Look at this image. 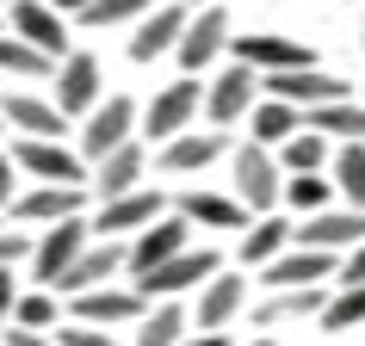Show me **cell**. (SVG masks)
I'll list each match as a JSON object with an SVG mask.
<instances>
[{
	"label": "cell",
	"mask_w": 365,
	"mask_h": 346,
	"mask_svg": "<svg viewBox=\"0 0 365 346\" xmlns=\"http://www.w3.org/2000/svg\"><path fill=\"white\" fill-rule=\"evenodd\" d=\"M112 278H130V241H124V235H93V241H87V253L62 272L56 290H62V297H81V290L112 285Z\"/></svg>",
	"instance_id": "cell-10"
},
{
	"label": "cell",
	"mask_w": 365,
	"mask_h": 346,
	"mask_svg": "<svg viewBox=\"0 0 365 346\" xmlns=\"http://www.w3.org/2000/svg\"><path fill=\"white\" fill-rule=\"evenodd\" d=\"M248 346H272V340H267V334H254V340H248Z\"/></svg>",
	"instance_id": "cell-47"
},
{
	"label": "cell",
	"mask_w": 365,
	"mask_h": 346,
	"mask_svg": "<svg viewBox=\"0 0 365 346\" xmlns=\"http://www.w3.org/2000/svg\"><path fill=\"white\" fill-rule=\"evenodd\" d=\"M248 124H254V142H267V149H279V142H291V136L304 130V105H291V99H272V93H260V105L248 112Z\"/></svg>",
	"instance_id": "cell-29"
},
{
	"label": "cell",
	"mask_w": 365,
	"mask_h": 346,
	"mask_svg": "<svg viewBox=\"0 0 365 346\" xmlns=\"http://www.w3.org/2000/svg\"><path fill=\"white\" fill-rule=\"evenodd\" d=\"M87 186H50V179H31L19 198H13V223H25V229H50V223H62V216H81L87 211Z\"/></svg>",
	"instance_id": "cell-15"
},
{
	"label": "cell",
	"mask_w": 365,
	"mask_h": 346,
	"mask_svg": "<svg viewBox=\"0 0 365 346\" xmlns=\"http://www.w3.org/2000/svg\"><path fill=\"white\" fill-rule=\"evenodd\" d=\"M341 278V253H322V248H297L291 241L272 266H260V290H285V285H328Z\"/></svg>",
	"instance_id": "cell-20"
},
{
	"label": "cell",
	"mask_w": 365,
	"mask_h": 346,
	"mask_svg": "<svg viewBox=\"0 0 365 346\" xmlns=\"http://www.w3.org/2000/svg\"><path fill=\"white\" fill-rule=\"evenodd\" d=\"M25 285H19V266H0V327L13 322V309H19Z\"/></svg>",
	"instance_id": "cell-40"
},
{
	"label": "cell",
	"mask_w": 365,
	"mask_h": 346,
	"mask_svg": "<svg viewBox=\"0 0 365 346\" xmlns=\"http://www.w3.org/2000/svg\"><path fill=\"white\" fill-rule=\"evenodd\" d=\"M0 80H6V75H0Z\"/></svg>",
	"instance_id": "cell-54"
},
{
	"label": "cell",
	"mask_w": 365,
	"mask_h": 346,
	"mask_svg": "<svg viewBox=\"0 0 365 346\" xmlns=\"http://www.w3.org/2000/svg\"><path fill=\"white\" fill-rule=\"evenodd\" d=\"M155 216H168V198L155 192V186H136V192H124V198H106V204H99V216H93V235H124V241H130L136 229H149Z\"/></svg>",
	"instance_id": "cell-23"
},
{
	"label": "cell",
	"mask_w": 365,
	"mask_h": 346,
	"mask_svg": "<svg viewBox=\"0 0 365 346\" xmlns=\"http://www.w3.org/2000/svg\"><path fill=\"white\" fill-rule=\"evenodd\" d=\"M6 31H19L25 43H38L43 56H68V13L50 6V0H19V6H6Z\"/></svg>",
	"instance_id": "cell-19"
},
{
	"label": "cell",
	"mask_w": 365,
	"mask_h": 346,
	"mask_svg": "<svg viewBox=\"0 0 365 346\" xmlns=\"http://www.w3.org/2000/svg\"><path fill=\"white\" fill-rule=\"evenodd\" d=\"M328 303V285H285L254 303V327H285V322H316Z\"/></svg>",
	"instance_id": "cell-27"
},
{
	"label": "cell",
	"mask_w": 365,
	"mask_h": 346,
	"mask_svg": "<svg viewBox=\"0 0 365 346\" xmlns=\"http://www.w3.org/2000/svg\"><path fill=\"white\" fill-rule=\"evenodd\" d=\"M198 112H205V80H198V75H180V80H168V87L143 105V136L161 149V142H173L180 130H192Z\"/></svg>",
	"instance_id": "cell-2"
},
{
	"label": "cell",
	"mask_w": 365,
	"mask_h": 346,
	"mask_svg": "<svg viewBox=\"0 0 365 346\" xmlns=\"http://www.w3.org/2000/svg\"><path fill=\"white\" fill-rule=\"evenodd\" d=\"M334 173H285V211H297V216H316V211H328L334 204Z\"/></svg>",
	"instance_id": "cell-33"
},
{
	"label": "cell",
	"mask_w": 365,
	"mask_h": 346,
	"mask_svg": "<svg viewBox=\"0 0 365 346\" xmlns=\"http://www.w3.org/2000/svg\"><path fill=\"white\" fill-rule=\"evenodd\" d=\"M0 117H6V130H19V136H62L68 130V112H62L56 99L25 93V87L0 93Z\"/></svg>",
	"instance_id": "cell-25"
},
{
	"label": "cell",
	"mask_w": 365,
	"mask_h": 346,
	"mask_svg": "<svg viewBox=\"0 0 365 346\" xmlns=\"http://www.w3.org/2000/svg\"><path fill=\"white\" fill-rule=\"evenodd\" d=\"M6 6H19V0H0V13H6Z\"/></svg>",
	"instance_id": "cell-48"
},
{
	"label": "cell",
	"mask_w": 365,
	"mask_h": 346,
	"mask_svg": "<svg viewBox=\"0 0 365 346\" xmlns=\"http://www.w3.org/2000/svg\"><path fill=\"white\" fill-rule=\"evenodd\" d=\"M68 315L75 322H99V327H136L143 315H149V297L136 285H93V290H81V297H68Z\"/></svg>",
	"instance_id": "cell-12"
},
{
	"label": "cell",
	"mask_w": 365,
	"mask_h": 346,
	"mask_svg": "<svg viewBox=\"0 0 365 346\" xmlns=\"http://www.w3.org/2000/svg\"><path fill=\"white\" fill-rule=\"evenodd\" d=\"M291 241H297V223H291V216H279V211L254 216L248 229H242V241H235V266L260 272V266H272V260H279Z\"/></svg>",
	"instance_id": "cell-24"
},
{
	"label": "cell",
	"mask_w": 365,
	"mask_h": 346,
	"mask_svg": "<svg viewBox=\"0 0 365 346\" xmlns=\"http://www.w3.org/2000/svg\"><path fill=\"white\" fill-rule=\"evenodd\" d=\"M173 6H186V13H198V6H211V0H173Z\"/></svg>",
	"instance_id": "cell-46"
},
{
	"label": "cell",
	"mask_w": 365,
	"mask_h": 346,
	"mask_svg": "<svg viewBox=\"0 0 365 346\" xmlns=\"http://www.w3.org/2000/svg\"><path fill=\"white\" fill-rule=\"evenodd\" d=\"M13 161H19L25 179H50V186H87V154L68 149L62 136H19L13 142Z\"/></svg>",
	"instance_id": "cell-5"
},
{
	"label": "cell",
	"mask_w": 365,
	"mask_h": 346,
	"mask_svg": "<svg viewBox=\"0 0 365 346\" xmlns=\"http://www.w3.org/2000/svg\"><path fill=\"white\" fill-rule=\"evenodd\" d=\"M328 173H334V186H341L346 204H359V211H365V142H334Z\"/></svg>",
	"instance_id": "cell-35"
},
{
	"label": "cell",
	"mask_w": 365,
	"mask_h": 346,
	"mask_svg": "<svg viewBox=\"0 0 365 346\" xmlns=\"http://www.w3.org/2000/svg\"><path fill=\"white\" fill-rule=\"evenodd\" d=\"M0 130H6V117H0Z\"/></svg>",
	"instance_id": "cell-49"
},
{
	"label": "cell",
	"mask_w": 365,
	"mask_h": 346,
	"mask_svg": "<svg viewBox=\"0 0 365 346\" xmlns=\"http://www.w3.org/2000/svg\"><path fill=\"white\" fill-rule=\"evenodd\" d=\"M13 322H19V327H43V334H56V327H62V290L31 285V290L19 297V309H13Z\"/></svg>",
	"instance_id": "cell-36"
},
{
	"label": "cell",
	"mask_w": 365,
	"mask_h": 346,
	"mask_svg": "<svg viewBox=\"0 0 365 346\" xmlns=\"http://www.w3.org/2000/svg\"><path fill=\"white\" fill-rule=\"evenodd\" d=\"M19 161H13V149H0V211H13V198H19Z\"/></svg>",
	"instance_id": "cell-41"
},
{
	"label": "cell",
	"mask_w": 365,
	"mask_h": 346,
	"mask_svg": "<svg viewBox=\"0 0 365 346\" xmlns=\"http://www.w3.org/2000/svg\"><path fill=\"white\" fill-rule=\"evenodd\" d=\"M56 346H124L112 334V327H99V322H75V315H68V322L56 327Z\"/></svg>",
	"instance_id": "cell-38"
},
{
	"label": "cell",
	"mask_w": 365,
	"mask_h": 346,
	"mask_svg": "<svg viewBox=\"0 0 365 346\" xmlns=\"http://www.w3.org/2000/svg\"><path fill=\"white\" fill-rule=\"evenodd\" d=\"M186 6H173V0H161V6H149L143 19L130 25V62H155V56H173L180 50V31H186Z\"/></svg>",
	"instance_id": "cell-22"
},
{
	"label": "cell",
	"mask_w": 365,
	"mask_h": 346,
	"mask_svg": "<svg viewBox=\"0 0 365 346\" xmlns=\"http://www.w3.org/2000/svg\"><path fill=\"white\" fill-rule=\"evenodd\" d=\"M0 75L6 80H50L56 56H43L38 43H25L19 31H0Z\"/></svg>",
	"instance_id": "cell-31"
},
{
	"label": "cell",
	"mask_w": 365,
	"mask_h": 346,
	"mask_svg": "<svg viewBox=\"0 0 365 346\" xmlns=\"http://www.w3.org/2000/svg\"><path fill=\"white\" fill-rule=\"evenodd\" d=\"M254 105H260V68H248V62H230L205 80V124H217V130L248 124Z\"/></svg>",
	"instance_id": "cell-4"
},
{
	"label": "cell",
	"mask_w": 365,
	"mask_h": 346,
	"mask_svg": "<svg viewBox=\"0 0 365 346\" xmlns=\"http://www.w3.org/2000/svg\"><path fill=\"white\" fill-rule=\"evenodd\" d=\"M217 272H223V253H217L211 241H205V248L192 241V248H180V253H173L168 266L143 272V278H130V285L155 303V297H186V290H198L205 278H217Z\"/></svg>",
	"instance_id": "cell-6"
},
{
	"label": "cell",
	"mask_w": 365,
	"mask_h": 346,
	"mask_svg": "<svg viewBox=\"0 0 365 346\" xmlns=\"http://www.w3.org/2000/svg\"><path fill=\"white\" fill-rule=\"evenodd\" d=\"M0 223H6V211H0Z\"/></svg>",
	"instance_id": "cell-51"
},
{
	"label": "cell",
	"mask_w": 365,
	"mask_h": 346,
	"mask_svg": "<svg viewBox=\"0 0 365 346\" xmlns=\"http://www.w3.org/2000/svg\"><path fill=\"white\" fill-rule=\"evenodd\" d=\"M230 38H235V31H230V6H223V0H211V6H198L192 19H186L180 50H173V56H180V68H186V75H205V68L230 50Z\"/></svg>",
	"instance_id": "cell-9"
},
{
	"label": "cell",
	"mask_w": 365,
	"mask_h": 346,
	"mask_svg": "<svg viewBox=\"0 0 365 346\" xmlns=\"http://www.w3.org/2000/svg\"><path fill=\"white\" fill-rule=\"evenodd\" d=\"M143 179H149V149H143V142L130 136L124 149H112L106 161H93V173H87V192H93L99 204H106V198H124V192H136Z\"/></svg>",
	"instance_id": "cell-21"
},
{
	"label": "cell",
	"mask_w": 365,
	"mask_h": 346,
	"mask_svg": "<svg viewBox=\"0 0 365 346\" xmlns=\"http://www.w3.org/2000/svg\"><path fill=\"white\" fill-rule=\"evenodd\" d=\"M242 309H248V266H223L192 290V327H205V334H223Z\"/></svg>",
	"instance_id": "cell-8"
},
{
	"label": "cell",
	"mask_w": 365,
	"mask_h": 346,
	"mask_svg": "<svg viewBox=\"0 0 365 346\" xmlns=\"http://www.w3.org/2000/svg\"><path fill=\"white\" fill-rule=\"evenodd\" d=\"M173 211L186 216L192 229H248V223H254V211H248L235 192H205V186L180 192V204H173Z\"/></svg>",
	"instance_id": "cell-26"
},
{
	"label": "cell",
	"mask_w": 365,
	"mask_h": 346,
	"mask_svg": "<svg viewBox=\"0 0 365 346\" xmlns=\"http://www.w3.org/2000/svg\"><path fill=\"white\" fill-rule=\"evenodd\" d=\"M334 285H365V241L353 253H341V278H334Z\"/></svg>",
	"instance_id": "cell-43"
},
{
	"label": "cell",
	"mask_w": 365,
	"mask_h": 346,
	"mask_svg": "<svg viewBox=\"0 0 365 346\" xmlns=\"http://www.w3.org/2000/svg\"><path fill=\"white\" fill-rule=\"evenodd\" d=\"M0 31H6V19H0Z\"/></svg>",
	"instance_id": "cell-50"
},
{
	"label": "cell",
	"mask_w": 365,
	"mask_h": 346,
	"mask_svg": "<svg viewBox=\"0 0 365 346\" xmlns=\"http://www.w3.org/2000/svg\"><path fill=\"white\" fill-rule=\"evenodd\" d=\"M230 192L248 204L254 216H267V211H279L285 204V167H279V149H267V142H235L230 149Z\"/></svg>",
	"instance_id": "cell-1"
},
{
	"label": "cell",
	"mask_w": 365,
	"mask_h": 346,
	"mask_svg": "<svg viewBox=\"0 0 365 346\" xmlns=\"http://www.w3.org/2000/svg\"><path fill=\"white\" fill-rule=\"evenodd\" d=\"M0 346H56V334H43V327H19V322H6V327H0Z\"/></svg>",
	"instance_id": "cell-42"
},
{
	"label": "cell",
	"mask_w": 365,
	"mask_h": 346,
	"mask_svg": "<svg viewBox=\"0 0 365 346\" xmlns=\"http://www.w3.org/2000/svg\"><path fill=\"white\" fill-rule=\"evenodd\" d=\"M180 346H235V340H230V334H205V327H198V334H186Z\"/></svg>",
	"instance_id": "cell-44"
},
{
	"label": "cell",
	"mask_w": 365,
	"mask_h": 346,
	"mask_svg": "<svg viewBox=\"0 0 365 346\" xmlns=\"http://www.w3.org/2000/svg\"><path fill=\"white\" fill-rule=\"evenodd\" d=\"M230 50H235V62H248V68H260V75H279V68H309V62H316V50H309V43H297L291 31H235Z\"/></svg>",
	"instance_id": "cell-16"
},
{
	"label": "cell",
	"mask_w": 365,
	"mask_h": 346,
	"mask_svg": "<svg viewBox=\"0 0 365 346\" xmlns=\"http://www.w3.org/2000/svg\"><path fill=\"white\" fill-rule=\"evenodd\" d=\"M304 124L328 130L334 142H365V99H334V105H316V112H304Z\"/></svg>",
	"instance_id": "cell-32"
},
{
	"label": "cell",
	"mask_w": 365,
	"mask_h": 346,
	"mask_svg": "<svg viewBox=\"0 0 365 346\" xmlns=\"http://www.w3.org/2000/svg\"><path fill=\"white\" fill-rule=\"evenodd\" d=\"M50 80H56V93H50V99H56L68 117H87L99 99H106V68H99V56H87V50H68Z\"/></svg>",
	"instance_id": "cell-14"
},
{
	"label": "cell",
	"mask_w": 365,
	"mask_h": 346,
	"mask_svg": "<svg viewBox=\"0 0 365 346\" xmlns=\"http://www.w3.org/2000/svg\"><path fill=\"white\" fill-rule=\"evenodd\" d=\"M230 149H235L230 130H217V124H211V130H198V124H192V130H180L173 142L155 149V167L168 173V179H192V173H205L211 161H223Z\"/></svg>",
	"instance_id": "cell-11"
},
{
	"label": "cell",
	"mask_w": 365,
	"mask_h": 346,
	"mask_svg": "<svg viewBox=\"0 0 365 346\" xmlns=\"http://www.w3.org/2000/svg\"><path fill=\"white\" fill-rule=\"evenodd\" d=\"M365 241V211L346 204V211H316V216H297V248H322V253H353Z\"/></svg>",
	"instance_id": "cell-18"
},
{
	"label": "cell",
	"mask_w": 365,
	"mask_h": 346,
	"mask_svg": "<svg viewBox=\"0 0 365 346\" xmlns=\"http://www.w3.org/2000/svg\"><path fill=\"white\" fill-rule=\"evenodd\" d=\"M87 241H93V216H62V223H50V229H38V248H31V285H62V272L75 266L81 253H87Z\"/></svg>",
	"instance_id": "cell-3"
},
{
	"label": "cell",
	"mask_w": 365,
	"mask_h": 346,
	"mask_svg": "<svg viewBox=\"0 0 365 346\" xmlns=\"http://www.w3.org/2000/svg\"><path fill=\"white\" fill-rule=\"evenodd\" d=\"M192 334V309L180 303V297H161V303L136 322V334H130V346H180Z\"/></svg>",
	"instance_id": "cell-28"
},
{
	"label": "cell",
	"mask_w": 365,
	"mask_h": 346,
	"mask_svg": "<svg viewBox=\"0 0 365 346\" xmlns=\"http://www.w3.org/2000/svg\"><path fill=\"white\" fill-rule=\"evenodd\" d=\"M180 248H192V223H186L180 211L155 216L149 229L130 235V278H143V272H155V266H168Z\"/></svg>",
	"instance_id": "cell-17"
},
{
	"label": "cell",
	"mask_w": 365,
	"mask_h": 346,
	"mask_svg": "<svg viewBox=\"0 0 365 346\" xmlns=\"http://www.w3.org/2000/svg\"><path fill=\"white\" fill-rule=\"evenodd\" d=\"M31 248H38V229H6L0 223V266H31Z\"/></svg>",
	"instance_id": "cell-39"
},
{
	"label": "cell",
	"mask_w": 365,
	"mask_h": 346,
	"mask_svg": "<svg viewBox=\"0 0 365 346\" xmlns=\"http://www.w3.org/2000/svg\"><path fill=\"white\" fill-rule=\"evenodd\" d=\"M260 93H272V99H291V105L316 112V105L353 99V80H341V75H322V68L309 62V68H279V75H260Z\"/></svg>",
	"instance_id": "cell-13"
},
{
	"label": "cell",
	"mask_w": 365,
	"mask_h": 346,
	"mask_svg": "<svg viewBox=\"0 0 365 346\" xmlns=\"http://www.w3.org/2000/svg\"><path fill=\"white\" fill-rule=\"evenodd\" d=\"M346 6H353V0H346Z\"/></svg>",
	"instance_id": "cell-53"
},
{
	"label": "cell",
	"mask_w": 365,
	"mask_h": 346,
	"mask_svg": "<svg viewBox=\"0 0 365 346\" xmlns=\"http://www.w3.org/2000/svg\"><path fill=\"white\" fill-rule=\"evenodd\" d=\"M328 161H334V136L316 130V124H304L291 142H279V167L285 173H328Z\"/></svg>",
	"instance_id": "cell-30"
},
{
	"label": "cell",
	"mask_w": 365,
	"mask_h": 346,
	"mask_svg": "<svg viewBox=\"0 0 365 346\" xmlns=\"http://www.w3.org/2000/svg\"><path fill=\"white\" fill-rule=\"evenodd\" d=\"M149 6L155 0H93V6L81 13V25H87V31H130Z\"/></svg>",
	"instance_id": "cell-37"
},
{
	"label": "cell",
	"mask_w": 365,
	"mask_h": 346,
	"mask_svg": "<svg viewBox=\"0 0 365 346\" xmlns=\"http://www.w3.org/2000/svg\"><path fill=\"white\" fill-rule=\"evenodd\" d=\"M316 327L322 334H353V327H365V285H334L322 315H316Z\"/></svg>",
	"instance_id": "cell-34"
},
{
	"label": "cell",
	"mask_w": 365,
	"mask_h": 346,
	"mask_svg": "<svg viewBox=\"0 0 365 346\" xmlns=\"http://www.w3.org/2000/svg\"><path fill=\"white\" fill-rule=\"evenodd\" d=\"M50 6H62V13H68V19H81V13H87V6H93V0H50Z\"/></svg>",
	"instance_id": "cell-45"
},
{
	"label": "cell",
	"mask_w": 365,
	"mask_h": 346,
	"mask_svg": "<svg viewBox=\"0 0 365 346\" xmlns=\"http://www.w3.org/2000/svg\"><path fill=\"white\" fill-rule=\"evenodd\" d=\"M136 124H143V112H136V99H124V93H106L93 105V112L81 117V154H87V167L93 161H106L112 149H124L136 136Z\"/></svg>",
	"instance_id": "cell-7"
},
{
	"label": "cell",
	"mask_w": 365,
	"mask_h": 346,
	"mask_svg": "<svg viewBox=\"0 0 365 346\" xmlns=\"http://www.w3.org/2000/svg\"><path fill=\"white\" fill-rule=\"evenodd\" d=\"M223 6H230V0H223Z\"/></svg>",
	"instance_id": "cell-52"
}]
</instances>
